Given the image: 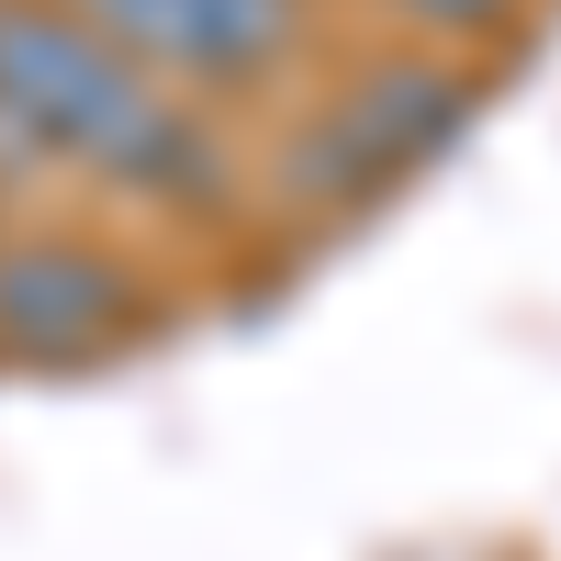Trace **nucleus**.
I'll return each mask as SVG.
<instances>
[{
    "label": "nucleus",
    "mask_w": 561,
    "mask_h": 561,
    "mask_svg": "<svg viewBox=\"0 0 561 561\" xmlns=\"http://www.w3.org/2000/svg\"><path fill=\"white\" fill-rule=\"evenodd\" d=\"M472 124V79L438 68V57H370L314 102V124L293 135V192L304 203H370V192H404L427 158L460 147Z\"/></svg>",
    "instance_id": "f03ea898"
},
{
    "label": "nucleus",
    "mask_w": 561,
    "mask_h": 561,
    "mask_svg": "<svg viewBox=\"0 0 561 561\" xmlns=\"http://www.w3.org/2000/svg\"><path fill=\"white\" fill-rule=\"evenodd\" d=\"M57 12L192 102H225V90L293 68L304 45V0H57Z\"/></svg>",
    "instance_id": "7ed1b4c3"
},
{
    "label": "nucleus",
    "mask_w": 561,
    "mask_h": 561,
    "mask_svg": "<svg viewBox=\"0 0 561 561\" xmlns=\"http://www.w3.org/2000/svg\"><path fill=\"white\" fill-rule=\"evenodd\" d=\"M0 147L57 180H90L113 203H147V214L237 203V147H225L214 102L113 57L57 0H0Z\"/></svg>",
    "instance_id": "f257e3e1"
},
{
    "label": "nucleus",
    "mask_w": 561,
    "mask_h": 561,
    "mask_svg": "<svg viewBox=\"0 0 561 561\" xmlns=\"http://www.w3.org/2000/svg\"><path fill=\"white\" fill-rule=\"evenodd\" d=\"M393 23H415V34H438V45H483V34H505L528 12V0H382Z\"/></svg>",
    "instance_id": "39448f33"
},
{
    "label": "nucleus",
    "mask_w": 561,
    "mask_h": 561,
    "mask_svg": "<svg viewBox=\"0 0 561 561\" xmlns=\"http://www.w3.org/2000/svg\"><path fill=\"white\" fill-rule=\"evenodd\" d=\"M147 280L124 270L102 237H0V359L23 370H68L135 337Z\"/></svg>",
    "instance_id": "20e7f679"
}]
</instances>
